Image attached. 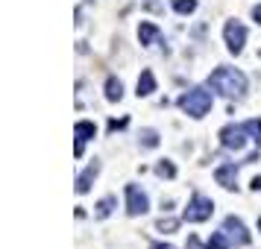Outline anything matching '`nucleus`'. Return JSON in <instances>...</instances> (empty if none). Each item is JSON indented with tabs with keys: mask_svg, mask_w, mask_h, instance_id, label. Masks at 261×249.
<instances>
[{
	"mask_svg": "<svg viewBox=\"0 0 261 249\" xmlns=\"http://www.w3.org/2000/svg\"><path fill=\"white\" fill-rule=\"evenodd\" d=\"M156 91V76H153V70H141V76H138V97H150Z\"/></svg>",
	"mask_w": 261,
	"mask_h": 249,
	"instance_id": "nucleus-11",
	"label": "nucleus"
},
{
	"mask_svg": "<svg viewBox=\"0 0 261 249\" xmlns=\"http://www.w3.org/2000/svg\"><path fill=\"white\" fill-rule=\"evenodd\" d=\"M223 232H226V237L232 243H238V246L249 243V232H246V226L238 217H226V220H223Z\"/></svg>",
	"mask_w": 261,
	"mask_h": 249,
	"instance_id": "nucleus-7",
	"label": "nucleus"
},
{
	"mask_svg": "<svg viewBox=\"0 0 261 249\" xmlns=\"http://www.w3.org/2000/svg\"><path fill=\"white\" fill-rule=\"evenodd\" d=\"M73 135H76V147H73V155L79 158V155H82V147H85V141H91V138L97 135V126H94L91 120H79V123L73 126Z\"/></svg>",
	"mask_w": 261,
	"mask_h": 249,
	"instance_id": "nucleus-8",
	"label": "nucleus"
},
{
	"mask_svg": "<svg viewBox=\"0 0 261 249\" xmlns=\"http://www.w3.org/2000/svg\"><path fill=\"white\" fill-rule=\"evenodd\" d=\"M126 123H129V120H126V117H123V120H112V123H109V129H112V132H115V129H123V126H126Z\"/></svg>",
	"mask_w": 261,
	"mask_h": 249,
	"instance_id": "nucleus-21",
	"label": "nucleus"
},
{
	"mask_svg": "<svg viewBox=\"0 0 261 249\" xmlns=\"http://www.w3.org/2000/svg\"><path fill=\"white\" fill-rule=\"evenodd\" d=\"M229 246H232V240L226 237V232H223V229H220V232H214L209 237V243H206V249H229Z\"/></svg>",
	"mask_w": 261,
	"mask_h": 249,
	"instance_id": "nucleus-14",
	"label": "nucleus"
},
{
	"mask_svg": "<svg viewBox=\"0 0 261 249\" xmlns=\"http://www.w3.org/2000/svg\"><path fill=\"white\" fill-rule=\"evenodd\" d=\"M141 141H144V147H158V135L153 129H144L141 132Z\"/></svg>",
	"mask_w": 261,
	"mask_h": 249,
	"instance_id": "nucleus-19",
	"label": "nucleus"
},
{
	"mask_svg": "<svg viewBox=\"0 0 261 249\" xmlns=\"http://www.w3.org/2000/svg\"><path fill=\"white\" fill-rule=\"evenodd\" d=\"M115 202H118L115 197L100 199V202H97V211H94V217H100V220H103V217H109V214H112V208H115Z\"/></svg>",
	"mask_w": 261,
	"mask_h": 249,
	"instance_id": "nucleus-15",
	"label": "nucleus"
},
{
	"mask_svg": "<svg viewBox=\"0 0 261 249\" xmlns=\"http://www.w3.org/2000/svg\"><path fill=\"white\" fill-rule=\"evenodd\" d=\"M209 88H214L223 97H241L246 91V76L238 67H217L209 76Z\"/></svg>",
	"mask_w": 261,
	"mask_h": 249,
	"instance_id": "nucleus-1",
	"label": "nucleus"
},
{
	"mask_svg": "<svg viewBox=\"0 0 261 249\" xmlns=\"http://www.w3.org/2000/svg\"><path fill=\"white\" fill-rule=\"evenodd\" d=\"M258 232H261V217H258Z\"/></svg>",
	"mask_w": 261,
	"mask_h": 249,
	"instance_id": "nucleus-25",
	"label": "nucleus"
},
{
	"mask_svg": "<svg viewBox=\"0 0 261 249\" xmlns=\"http://www.w3.org/2000/svg\"><path fill=\"white\" fill-rule=\"evenodd\" d=\"M246 135L249 132H246L244 123H229V126L220 129V144L226 149H235V152H238V149L246 147Z\"/></svg>",
	"mask_w": 261,
	"mask_h": 249,
	"instance_id": "nucleus-4",
	"label": "nucleus"
},
{
	"mask_svg": "<svg viewBox=\"0 0 261 249\" xmlns=\"http://www.w3.org/2000/svg\"><path fill=\"white\" fill-rule=\"evenodd\" d=\"M97 173H100V164L94 161V164H88L79 176H76V194H88L91 191V182L97 179Z\"/></svg>",
	"mask_w": 261,
	"mask_h": 249,
	"instance_id": "nucleus-10",
	"label": "nucleus"
},
{
	"mask_svg": "<svg viewBox=\"0 0 261 249\" xmlns=\"http://www.w3.org/2000/svg\"><path fill=\"white\" fill-rule=\"evenodd\" d=\"M211 214H214V202H211L209 197H203V194H194L182 217H185L188 223H203V220H209Z\"/></svg>",
	"mask_w": 261,
	"mask_h": 249,
	"instance_id": "nucleus-3",
	"label": "nucleus"
},
{
	"mask_svg": "<svg viewBox=\"0 0 261 249\" xmlns=\"http://www.w3.org/2000/svg\"><path fill=\"white\" fill-rule=\"evenodd\" d=\"M176 220H158V232H176Z\"/></svg>",
	"mask_w": 261,
	"mask_h": 249,
	"instance_id": "nucleus-20",
	"label": "nucleus"
},
{
	"mask_svg": "<svg viewBox=\"0 0 261 249\" xmlns=\"http://www.w3.org/2000/svg\"><path fill=\"white\" fill-rule=\"evenodd\" d=\"M170 3H173V9L179 15H191V12H197V0H170Z\"/></svg>",
	"mask_w": 261,
	"mask_h": 249,
	"instance_id": "nucleus-16",
	"label": "nucleus"
},
{
	"mask_svg": "<svg viewBox=\"0 0 261 249\" xmlns=\"http://www.w3.org/2000/svg\"><path fill=\"white\" fill-rule=\"evenodd\" d=\"M223 38H226V47H229V53H241L244 50V44H246V30L238 24V21H229L226 27H223Z\"/></svg>",
	"mask_w": 261,
	"mask_h": 249,
	"instance_id": "nucleus-6",
	"label": "nucleus"
},
{
	"mask_svg": "<svg viewBox=\"0 0 261 249\" xmlns=\"http://www.w3.org/2000/svg\"><path fill=\"white\" fill-rule=\"evenodd\" d=\"M244 126H246V132H249V138H252L255 144H261V120H258V117H252V120H246Z\"/></svg>",
	"mask_w": 261,
	"mask_h": 249,
	"instance_id": "nucleus-17",
	"label": "nucleus"
},
{
	"mask_svg": "<svg viewBox=\"0 0 261 249\" xmlns=\"http://www.w3.org/2000/svg\"><path fill=\"white\" fill-rule=\"evenodd\" d=\"M126 211H129V217H138L150 211V199H147V194L141 191L138 185H126Z\"/></svg>",
	"mask_w": 261,
	"mask_h": 249,
	"instance_id": "nucleus-5",
	"label": "nucleus"
},
{
	"mask_svg": "<svg viewBox=\"0 0 261 249\" xmlns=\"http://www.w3.org/2000/svg\"><path fill=\"white\" fill-rule=\"evenodd\" d=\"M156 173L161 176V179H173V176H176V167L170 164V161H158V164H156Z\"/></svg>",
	"mask_w": 261,
	"mask_h": 249,
	"instance_id": "nucleus-18",
	"label": "nucleus"
},
{
	"mask_svg": "<svg viewBox=\"0 0 261 249\" xmlns=\"http://www.w3.org/2000/svg\"><path fill=\"white\" fill-rule=\"evenodd\" d=\"M258 56H261V53H258Z\"/></svg>",
	"mask_w": 261,
	"mask_h": 249,
	"instance_id": "nucleus-26",
	"label": "nucleus"
},
{
	"mask_svg": "<svg viewBox=\"0 0 261 249\" xmlns=\"http://www.w3.org/2000/svg\"><path fill=\"white\" fill-rule=\"evenodd\" d=\"M252 191H261V176H255V179H252Z\"/></svg>",
	"mask_w": 261,
	"mask_h": 249,
	"instance_id": "nucleus-24",
	"label": "nucleus"
},
{
	"mask_svg": "<svg viewBox=\"0 0 261 249\" xmlns=\"http://www.w3.org/2000/svg\"><path fill=\"white\" fill-rule=\"evenodd\" d=\"M158 27L156 24H150V21H144V24H141L138 27V41L141 44H153V41H158Z\"/></svg>",
	"mask_w": 261,
	"mask_h": 249,
	"instance_id": "nucleus-12",
	"label": "nucleus"
},
{
	"mask_svg": "<svg viewBox=\"0 0 261 249\" xmlns=\"http://www.w3.org/2000/svg\"><path fill=\"white\" fill-rule=\"evenodd\" d=\"M150 249H176V246H170V243H153Z\"/></svg>",
	"mask_w": 261,
	"mask_h": 249,
	"instance_id": "nucleus-23",
	"label": "nucleus"
},
{
	"mask_svg": "<svg viewBox=\"0 0 261 249\" xmlns=\"http://www.w3.org/2000/svg\"><path fill=\"white\" fill-rule=\"evenodd\" d=\"M214 179H217V185H223L226 191H232V188H238V167L235 164H220L217 170H214Z\"/></svg>",
	"mask_w": 261,
	"mask_h": 249,
	"instance_id": "nucleus-9",
	"label": "nucleus"
},
{
	"mask_svg": "<svg viewBox=\"0 0 261 249\" xmlns=\"http://www.w3.org/2000/svg\"><path fill=\"white\" fill-rule=\"evenodd\" d=\"M179 109H182L185 115H191V117L209 115V109H211V91H206V88H191V91H185V94L179 97Z\"/></svg>",
	"mask_w": 261,
	"mask_h": 249,
	"instance_id": "nucleus-2",
	"label": "nucleus"
},
{
	"mask_svg": "<svg viewBox=\"0 0 261 249\" xmlns=\"http://www.w3.org/2000/svg\"><path fill=\"white\" fill-rule=\"evenodd\" d=\"M121 97H123V85H121V79L109 76V79H106V100H109V103H118Z\"/></svg>",
	"mask_w": 261,
	"mask_h": 249,
	"instance_id": "nucleus-13",
	"label": "nucleus"
},
{
	"mask_svg": "<svg viewBox=\"0 0 261 249\" xmlns=\"http://www.w3.org/2000/svg\"><path fill=\"white\" fill-rule=\"evenodd\" d=\"M252 18H255V21H258V24H261V3H258V6H255V9H252Z\"/></svg>",
	"mask_w": 261,
	"mask_h": 249,
	"instance_id": "nucleus-22",
	"label": "nucleus"
}]
</instances>
